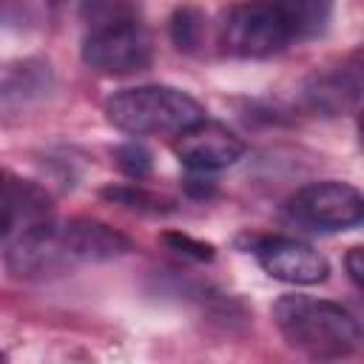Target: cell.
<instances>
[{
  "label": "cell",
  "mask_w": 364,
  "mask_h": 364,
  "mask_svg": "<svg viewBox=\"0 0 364 364\" xmlns=\"http://www.w3.org/2000/svg\"><path fill=\"white\" fill-rule=\"evenodd\" d=\"M131 250V239L105 222L82 216L65 222L40 219L9 245L6 267L14 279L48 282L88 264L114 262Z\"/></svg>",
  "instance_id": "6da1fadb"
},
{
  "label": "cell",
  "mask_w": 364,
  "mask_h": 364,
  "mask_svg": "<svg viewBox=\"0 0 364 364\" xmlns=\"http://www.w3.org/2000/svg\"><path fill=\"white\" fill-rule=\"evenodd\" d=\"M273 321L296 353L307 358L333 361L347 358L361 347V324L358 318L327 299L313 296H282L273 304Z\"/></svg>",
  "instance_id": "7a4b0ae2"
},
{
  "label": "cell",
  "mask_w": 364,
  "mask_h": 364,
  "mask_svg": "<svg viewBox=\"0 0 364 364\" xmlns=\"http://www.w3.org/2000/svg\"><path fill=\"white\" fill-rule=\"evenodd\" d=\"M108 122L131 136H176L205 119V108L188 91L173 85L122 88L105 100Z\"/></svg>",
  "instance_id": "3957f363"
},
{
  "label": "cell",
  "mask_w": 364,
  "mask_h": 364,
  "mask_svg": "<svg viewBox=\"0 0 364 364\" xmlns=\"http://www.w3.org/2000/svg\"><path fill=\"white\" fill-rule=\"evenodd\" d=\"M290 40H296L290 23L267 0L236 3L233 9H228V14L219 23L222 51L242 60L273 57L284 51Z\"/></svg>",
  "instance_id": "277c9868"
},
{
  "label": "cell",
  "mask_w": 364,
  "mask_h": 364,
  "mask_svg": "<svg viewBox=\"0 0 364 364\" xmlns=\"http://www.w3.org/2000/svg\"><path fill=\"white\" fill-rule=\"evenodd\" d=\"M82 63L105 77L139 74L154 63L151 34L134 17L91 26V31L82 40Z\"/></svg>",
  "instance_id": "5b68a950"
},
{
  "label": "cell",
  "mask_w": 364,
  "mask_h": 364,
  "mask_svg": "<svg viewBox=\"0 0 364 364\" xmlns=\"http://www.w3.org/2000/svg\"><path fill=\"white\" fill-rule=\"evenodd\" d=\"M287 216L310 230H350L364 216V199L361 191L350 182L321 179L304 185L287 199Z\"/></svg>",
  "instance_id": "8992f818"
},
{
  "label": "cell",
  "mask_w": 364,
  "mask_h": 364,
  "mask_svg": "<svg viewBox=\"0 0 364 364\" xmlns=\"http://www.w3.org/2000/svg\"><path fill=\"white\" fill-rule=\"evenodd\" d=\"M256 262L262 270L284 284L296 287H310L321 284L330 276V262L307 242L290 239V236H267L253 245Z\"/></svg>",
  "instance_id": "52a82bcc"
},
{
  "label": "cell",
  "mask_w": 364,
  "mask_h": 364,
  "mask_svg": "<svg viewBox=\"0 0 364 364\" xmlns=\"http://www.w3.org/2000/svg\"><path fill=\"white\" fill-rule=\"evenodd\" d=\"M173 151L188 171L216 173L236 165L245 156V139L236 136L222 122H213L205 117L191 128H185L182 134H176Z\"/></svg>",
  "instance_id": "ba28073f"
},
{
  "label": "cell",
  "mask_w": 364,
  "mask_h": 364,
  "mask_svg": "<svg viewBox=\"0 0 364 364\" xmlns=\"http://www.w3.org/2000/svg\"><path fill=\"white\" fill-rule=\"evenodd\" d=\"M358 91H361L358 65H347V68H336V71H327L321 77H313L310 85L304 88V100L316 111L341 114L344 108L355 105Z\"/></svg>",
  "instance_id": "9c48e42d"
},
{
  "label": "cell",
  "mask_w": 364,
  "mask_h": 364,
  "mask_svg": "<svg viewBox=\"0 0 364 364\" xmlns=\"http://www.w3.org/2000/svg\"><path fill=\"white\" fill-rule=\"evenodd\" d=\"M267 3L290 23L296 40L316 37L318 31H324L333 11V0H267Z\"/></svg>",
  "instance_id": "30bf717a"
},
{
  "label": "cell",
  "mask_w": 364,
  "mask_h": 364,
  "mask_svg": "<svg viewBox=\"0 0 364 364\" xmlns=\"http://www.w3.org/2000/svg\"><path fill=\"white\" fill-rule=\"evenodd\" d=\"M102 199L114 202V205H122V208H131V210H139V213H171L173 210V202L165 199V196H156L145 188H136V185H111V188H102Z\"/></svg>",
  "instance_id": "8fae6325"
},
{
  "label": "cell",
  "mask_w": 364,
  "mask_h": 364,
  "mask_svg": "<svg viewBox=\"0 0 364 364\" xmlns=\"http://www.w3.org/2000/svg\"><path fill=\"white\" fill-rule=\"evenodd\" d=\"M202 34H205V14L191 6V3H182L173 17H171V40L179 51H196V46L202 43Z\"/></svg>",
  "instance_id": "7c38bea8"
},
{
  "label": "cell",
  "mask_w": 364,
  "mask_h": 364,
  "mask_svg": "<svg viewBox=\"0 0 364 364\" xmlns=\"http://www.w3.org/2000/svg\"><path fill=\"white\" fill-rule=\"evenodd\" d=\"M114 159H117V168L128 179H136V182L151 176V171H154V156L142 142H125V145L114 148Z\"/></svg>",
  "instance_id": "4fadbf2b"
},
{
  "label": "cell",
  "mask_w": 364,
  "mask_h": 364,
  "mask_svg": "<svg viewBox=\"0 0 364 364\" xmlns=\"http://www.w3.org/2000/svg\"><path fill=\"white\" fill-rule=\"evenodd\" d=\"M165 242H168L171 250H176V253H182V256H191V259H196V262H210V259H213V247H210V245L196 242V239H191V236H185V233H165Z\"/></svg>",
  "instance_id": "5bb4252c"
},
{
  "label": "cell",
  "mask_w": 364,
  "mask_h": 364,
  "mask_svg": "<svg viewBox=\"0 0 364 364\" xmlns=\"http://www.w3.org/2000/svg\"><path fill=\"white\" fill-rule=\"evenodd\" d=\"M185 191L196 199H208L213 191H216V182L210 179V173H202V171H191V176L185 179Z\"/></svg>",
  "instance_id": "9a60e30c"
},
{
  "label": "cell",
  "mask_w": 364,
  "mask_h": 364,
  "mask_svg": "<svg viewBox=\"0 0 364 364\" xmlns=\"http://www.w3.org/2000/svg\"><path fill=\"white\" fill-rule=\"evenodd\" d=\"M344 267H347V273H350V282H353L355 287H361V282H364V250H361L358 245L347 250Z\"/></svg>",
  "instance_id": "2e32d148"
},
{
  "label": "cell",
  "mask_w": 364,
  "mask_h": 364,
  "mask_svg": "<svg viewBox=\"0 0 364 364\" xmlns=\"http://www.w3.org/2000/svg\"><path fill=\"white\" fill-rule=\"evenodd\" d=\"M0 361H6V353H3V350H0Z\"/></svg>",
  "instance_id": "e0dca14e"
},
{
  "label": "cell",
  "mask_w": 364,
  "mask_h": 364,
  "mask_svg": "<svg viewBox=\"0 0 364 364\" xmlns=\"http://www.w3.org/2000/svg\"><path fill=\"white\" fill-rule=\"evenodd\" d=\"M51 3H63V0H51Z\"/></svg>",
  "instance_id": "ac0fdd59"
}]
</instances>
